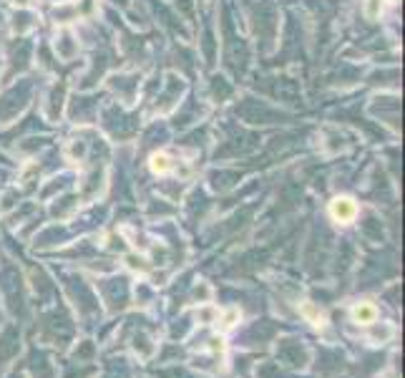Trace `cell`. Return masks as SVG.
I'll use <instances>...</instances> for the list:
<instances>
[{
    "mask_svg": "<svg viewBox=\"0 0 405 378\" xmlns=\"http://www.w3.org/2000/svg\"><path fill=\"white\" fill-rule=\"evenodd\" d=\"M330 214H332L335 222L347 224V222L355 219V214H357V204H355L350 197H337V199L330 204Z\"/></svg>",
    "mask_w": 405,
    "mask_h": 378,
    "instance_id": "obj_1",
    "label": "cell"
},
{
    "mask_svg": "<svg viewBox=\"0 0 405 378\" xmlns=\"http://www.w3.org/2000/svg\"><path fill=\"white\" fill-rule=\"evenodd\" d=\"M375 318H378V310L370 302H360V305L352 308V320L360 325H370V323H375Z\"/></svg>",
    "mask_w": 405,
    "mask_h": 378,
    "instance_id": "obj_2",
    "label": "cell"
},
{
    "mask_svg": "<svg viewBox=\"0 0 405 378\" xmlns=\"http://www.w3.org/2000/svg\"><path fill=\"white\" fill-rule=\"evenodd\" d=\"M151 169H154L156 174H166V172L171 169V162H169V157L164 154V151H159V154L151 157Z\"/></svg>",
    "mask_w": 405,
    "mask_h": 378,
    "instance_id": "obj_3",
    "label": "cell"
},
{
    "mask_svg": "<svg viewBox=\"0 0 405 378\" xmlns=\"http://www.w3.org/2000/svg\"><path fill=\"white\" fill-rule=\"evenodd\" d=\"M380 10H383V0H368V3H365V13H368V18H378Z\"/></svg>",
    "mask_w": 405,
    "mask_h": 378,
    "instance_id": "obj_4",
    "label": "cell"
},
{
    "mask_svg": "<svg viewBox=\"0 0 405 378\" xmlns=\"http://www.w3.org/2000/svg\"><path fill=\"white\" fill-rule=\"evenodd\" d=\"M305 315H307V318H312V320H315V325H320V323H322V315H320L315 308H310V305H305Z\"/></svg>",
    "mask_w": 405,
    "mask_h": 378,
    "instance_id": "obj_5",
    "label": "cell"
},
{
    "mask_svg": "<svg viewBox=\"0 0 405 378\" xmlns=\"http://www.w3.org/2000/svg\"><path fill=\"white\" fill-rule=\"evenodd\" d=\"M237 315H239L237 310H229V313H227V318H224V328H232V325H234V320H237Z\"/></svg>",
    "mask_w": 405,
    "mask_h": 378,
    "instance_id": "obj_6",
    "label": "cell"
}]
</instances>
